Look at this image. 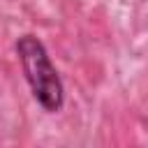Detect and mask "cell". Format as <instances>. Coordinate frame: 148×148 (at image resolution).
<instances>
[{
  "label": "cell",
  "mask_w": 148,
  "mask_h": 148,
  "mask_svg": "<svg viewBox=\"0 0 148 148\" xmlns=\"http://www.w3.org/2000/svg\"><path fill=\"white\" fill-rule=\"evenodd\" d=\"M16 56L35 102L46 113H58L65 106V86L44 42L35 35H21L16 39Z\"/></svg>",
  "instance_id": "1"
}]
</instances>
